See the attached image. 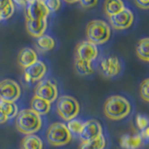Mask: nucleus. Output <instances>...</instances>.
Returning a JSON list of instances; mask_svg holds the SVG:
<instances>
[{
  "mask_svg": "<svg viewBox=\"0 0 149 149\" xmlns=\"http://www.w3.org/2000/svg\"><path fill=\"white\" fill-rule=\"evenodd\" d=\"M134 22L133 12L126 8L122 11L109 18L110 25L116 30H126L132 25Z\"/></svg>",
  "mask_w": 149,
  "mask_h": 149,
  "instance_id": "9b49d317",
  "label": "nucleus"
},
{
  "mask_svg": "<svg viewBox=\"0 0 149 149\" xmlns=\"http://www.w3.org/2000/svg\"><path fill=\"white\" fill-rule=\"evenodd\" d=\"M25 8L26 19L34 21L48 20V17L50 13L43 0H34V1L27 3Z\"/></svg>",
  "mask_w": 149,
  "mask_h": 149,
  "instance_id": "6e6552de",
  "label": "nucleus"
},
{
  "mask_svg": "<svg viewBox=\"0 0 149 149\" xmlns=\"http://www.w3.org/2000/svg\"><path fill=\"white\" fill-rule=\"evenodd\" d=\"M132 104L123 96L113 95L107 98L104 104V113L107 118L111 120H121L130 114Z\"/></svg>",
  "mask_w": 149,
  "mask_h": 149,
  "instance_id": "f257e3e1",
  "label": "nucleus"
},
{
  "mask_svg": "<svg viewBox=\"0 0 149 149\" xmlns=\"http://www.w3.org/2000/svg\"><path fill=\"white\" fill-rule=\"evenodd\" d=\"M143 139L140 133L123 134L119 139V146L122 149H140L143 146Z\"/></svg>",
  "mask_w": 149,
  "mask_h": 149,
  "instance_id": "4468645a",
  "label": "nucleus"
},
{
  "mask_svg": "<svg viewBox=\"0 0 149 149\" xmlns=\"http://www.w3.org/2000/svg\"><path fill=\"white\" fill-rule=\"evenodd\" d=\"M31 110H33L37 115L45 116L49 113L51 108V104L44 99H41L39 97L34 96L31 100Z\"/></svg>",
  "mask_w": 149,
  "mask_h": 149,
  "instance_id": "f3484780",
  "label": "nucleus"
},
{
  "mask_svg": "<svg viewBox=\"0 0 149 149\" xmlns=\"http://www.w3.org/2000/svg\"><path fill=\"white\" fill-rule=\"evenodd\" d=\"M99 0H79L80 5L85 8H94L96 5L98 4Z\"/></svg>",
  "mask_w": 149,
  "mask_h": 149,
  "instance_id": "c756f323",
  "label": "nucleus"
},
{
  "mask_svg": "<svg viewBox=\"0 0 149 149\" xmlns=\"http://www.w3.org/2000/svg\"><path fill=\"white\" fill-rule=\"evenodd\" d=\"M48 71V67L44 62L37 60L36 62L24 69V79L27 83H36L42 80Z\"/></svg>",
  "mask_w": 149,
  "mask_h": 149,
  "instance_id": "ddd939ff",
  "label": "nucleus"
},
{
  "mask_svg": "<svg viewBox=\"0 0 149 149\" xmlns=\"http://www.w3.org/2000/svg\"><path fill=\"white\" fill-rule=\"evenodd\" d=\"M49 12H55L61 8V0H43Z\"/></svg>",
  "mask_w": 149,
  "mask_h": 149,
  "instance_id": "c85d7f7f",
  "label": "nucleus"
},
{
  "mask_svg": "<svg viewBox=\"0 0 149 149\" xmlns=\"http://www.w3.org/2000/svg\"><path fill=\"white\" fill-rule=\"evenodd\" d=\"M14 3H16L18 6H21V7H26L27 6V2L26 0H13Z\"/></svg>",
  "mask_w": 149,
  "mask_h": 149,
  "instance_id": "473e14b6",
  "label": "nucleus"
},
{
  "mask_svg": "<svg viewBox=\"0 0 149 149\" xmlns=\"http://www.w3.org/2000/svg\"><path fill=\"white\" fill-rule=\"evenodd\" d=\"M83 124L84 122L82 120L74 118L72 120L68 121V123L66 124V127L70 132V133L72 134V136L73 135L74 136H79V134H80L82 128H83Z\"/></svg>",
  "mask_w": 149,
  "mask_h": 149,
  "instance_id": "a878e982",
  "label": "nucleus"
},
{
  "mask_svg": "<svg viewBox=\"0 0 149 149\" xmlns=\"http://www.w3.org/2000/svg\"><path fill=\"white\" fill-rule=\"evenodd\" d=\"M56 111L63 120L70 121L76 118L79 114L80 105L74 97L63 95L58 98L57 104H56Z\"/></svg>",
  "mask_w": 149,
  "mask_h": 149,
  "instance_id": "39448f33",
  "label": "nucleus"
},
{
  "mask_svg": "<svg viewBox=\"0 0 149 149\" xmlns=\"http://www.w3.org/2000/svg\"><path fill=\"white\" fill-rule=\"evenodd\" d=\"M102 135V127L96 119H90L84 122L79 139L81 142H90Z\"/></svg>",
  "mask_w": 149,
  "mask_h": 149,
  "instance_id": "f8f14e48",
  "label": "nucleus"
},
{
  "mask_svg": "<svg viewBox=\"0 0 149 149\" xmlns=\"http://www.w3.org/2000/svg\"><path fill=\"white\" fill-rule=\"evenodd\" d=\"M46 136L48 143L55 147L66 146L72 140V134L68 130L66 125L62 122L51 124L48 128Z\"/></svg>",
  "mask_w": 149,
  "mask_h": 149,
  "instance_id": "20e7f679",
  "label": "nucleus"
},
{
  "mask_svg": "<svg viewBox=\"0 0 149 149\" xmlns=\"http://www.w3.org/2000/svg\"><path fill=\"white\" fill-rule=\"evenodd\" d=\"M106 146V140L104 135L90 142H81L78 149H104Z\"/></svg>",
  "mask_w": 149,
  "mask_h": 149,
  "instance_id": "393cba45",
  "label": "nucleus"
},
{
  "mask_svg": "<svg viewBox=\"0 0 149 149\" xmlns=\"http://www.w3.org/2000/svg\"><path fill=\"white\" fill-rule=\"evenodd\" d=\"M32 1H34V0H26V2H27V3H29V2H32Z\"/></svg>",
  "mask_w": 149,
  "mask_h": 149,
  "instance_id": "c9c22d12",
  "label": "nucleus"
},
{
  "mask_svg": "<svg viewBox=\"0 0 149 149\" xmlns=\"http://www.w3.org/2000/svg\"><path fill=\"white\" fill-rule=\"evenodd\" d=\"M100 71L105 77H115L121 72V63L116 56H106L100 62Z\"/></svg>",
  "mask_w": 149,
  "mask_h": 149,
  "instance_id": "1a4fd4ad",
  "label": "nucleus"
},
{
  "mask_svg": "<svg viewBox=\"0 0 149 149\" xmlns=\"http://www.w3.org/2000/svg\"><path fill=\"white\" fill-rule=\"evenodd\" d=\"M63 1L66 2V3H69V4H73V3L79 2V0H63Z\"/></svg>",
  "mask_w": 149,
  "mask_h": 149,
  "instance_id": "f704fd0d",
  "label": "nucleus"
},
{
  "mask_svg": "<svg viewBox=\"0 0 149 149\" xmlns=\"http://www.w3.org/2000/svg\"><path fill=\"white\" fill-rule=\"evenodd\" d=\"M59 91L56 84L49 79L41 80L36 84L35 88V95L41 99L48 101L49 102H53L58 99Z\"/></svg>",
  "mask_w": 149,
  "mask_h": 149,
  "instance_id": "0eeeda50",
  "label": "nucleus"
},
{
  "mask_svg": "<svg viewBox=\"0 0 149 149\" xmlns=\"http://www.w3.org/2000/svg\"><path fill=\"white\" fill-rule=\"evenodd\" d=\"M86 35L88 40L93 44L102 45L110 39L111 27L104 21L93 20L88 23Z\"/></svg>",
  "mask_w": 149,
  "mask_h": 149,
  "instance_id": "7ed1b4c3",
  "label": "nucleus"
},
{
  "mask_svg": "<svg viewBox=\"0 0 149 149\" xmlns=\"http://www.w3.org/2000/svg\"><path fill=\"white\" fill-rule=\"evenodd\" d=\"M136 5L143 9H149V0H134Z\"/></svg>",
  "mask_w": 149,
  "mask_h": 149,
  "instance_id": "7c9ffc66",
  "label": "nucleus"
},
{
  "mask_svg": "<svg viewBox=\"0 0 149 149\" xmlns=\"http://www.w3.org/2000/svg\"><path fill=\"white\" fill-rule=\"evenodd\" d=\"M8 121V118L5 116V115L3 114V112L1 110V107H0V124H4Z\"/></svg>",
  "mask_w": 149,
  "mask_h": 149,
  "instance_id": "72a5a7b5",
  "label": "nucleus"
},
{
  "mask_svg": "<svg viewBox=\"0 0 149 149\" xmlns=\"http://www.w3.org/2000/svg\"><path fill=\"white\" fill-rule=\"evenodd\" d=\"M22 88L20 85L12 79H3L0 81V101L16 102L20 99Z\"/></svg>",
  "mask_w": 149,
  "mask_h": 149,
  "instance_id": "423d86ee",
  "label": "nucleus"
},
{
  "mask_svg": "<svg viewBox=\"0 0 149 149\" xmlns=\"http://www.w3.org/2000/svg\"><path fill=\"white\" fill-rule=\"evenodd\" d=\"M135 121H136V125L138 129H140L141 130H143L144 129L149 127V118H147L146 116L137 115Z\"/></svg>",
  "mask_w": 149,
  "mask_h": 149,
  "instance_id": "cd10ccee",
  "label": "nucleus"
},
{
  "mask_svg": "<svg viewBox=\"0 0 149 149\" xmlns=\"http://www.w3.org/2000/svg\"><path fill=\"white\" fill-rule=\"evenodd\" d=\"M0 107H1L3 114L8 118V120L16 118V116L19 113V107L15 102L0 101Z\"/></svg>",
  "mask_w": 149,
  "mask_h": 149,
  "instance_id": "b1692460",
  "label": "nucleus"
},
{
  "mask_svg": "<svg viewBox=\"0 0 149 149\" xmlns=\"http://www.w3.org/2000/svg\"><path fill=\"white\" fill-rule=\"evenodd\" d=\"M15 11L13 0H0V19L1 21L8 20Z\"/></svg>",
  "mask_w": 149,
  "mask_h": 149,
  "instance_id": "4be33fe9",
  "label": "nucleus"
},
{
  "mask_svg": "<svg viewBox=\"0 0 149 149\" xmlns=\"http://www.w3.org/2000/svg\"><path fill=\"white\" fill-rule=\"evenodd\" d=\"M126 8L123 0H104V10L108 18L116 15Z\"/></svg>",
  "mask_w": 149,
  "mask_h": 149,
  "instance_id": "a211bd4d",
  "label": "nucleus"
},
{
  "mask_svg": "<svg viewBox=\"0 0 149 149\" xmlns=\"http://www.w3.org/2000/svg\"><path fill=\"white\" fill-rule=\"evenodd\" d=\"M0 22H1V19H0Z\"/></svg>",
  "mask_w": 149,
  "mask_h": 149,
  "instance_id": "e433bc0d",
  "label": "nucleus"
},
{
  "mask_svg": "<svg viewBox=\"0 0 149 149\" xmlns=\"http://www.w3.org/2000/svg\"><path fill=\"white\" fill-rule=\"evenodd\" d=\"M21 149H43V142L36 134L25 135L21 141Z\"/></svg>",
  "mask_w": 149,
  "mask_h": 149,
  "instance_id": "6ab92c4d",
  "label": "nucleus"
},
{
  "mask_svg": "<svg viewBox=\"0 0 149 149\" xmlns=\"http://www.w3.org/2000/svg\"><path fill=\"white\" fill-rule=\"evenodd\" d=\"M56 45V42L53 37L48 35H43L39 37H37L36 41V46L37 49L41 52H48L51 50Z\"/></svg>",
  "mask_w": 149,
  "mask_h": 149,
  "instance_id": "aec40b11",
  "label": "nucleus"
},
{
  "mask_svg": "<svg viewBox=\"0 0 149 149\" xmlns=\"http://www.w3.org/2000/svg\"><path fill=\"white\" fill-rule=\"evenodd\" d=\"M15 127L22 134H36L42 127V118L33 110L23 109L16 116Z\"/></svg>",
  "mask_w": 149,
  "mask_h": 149,
  "instance_id": "f03ea898",
  "label": "nucleus"
},
{
  "mask_svg": "<svg viewBox=\"0 0 149 149\" xmlns=\"http://www.w3.org/2000/svg\"><path fill=\"white\" fill-rule=\"evenodd\" d=\"M140 134H141V136L143 139V141H149V127H147L146 129L142 130V132Z\"/></svg>",
  "mask_w": 149,
  "mask_h": 149,
  "instance_id": "2f4dec72",
  "label": "nucleus"
},
{
  "mask_svg": "<svg viewBox=\"0 0 149 149\" xmlns=\"http://www.w3.org/2000/svg\"><path fill=\"white\" fill-rule=\"evenodd\" d=\"M74 70H76L77 74L83 77L90 76L94 72L91 62H88V61L80 59H76V61H74Z\"/></svg>",
  "mask_w": 149,
  "mask_h": 149,
  "instance_id": "412c9836",
  "label": "nucleus"
},
{
  "mask_svg": "<svg viewBox=\"0 0 149 149\" xmlns=\"http://www.w3.org/2000/svg\"><path fill=\"white\" fill-rule=\"evenodd\" d=\"M98 55H99V49H98L97 45L93 44L88 39L79 42L76 48V59L92 63L97 59Z\"/></svg>",
  "mask_w": 149,
  "mask_h": 149,
  "instance_id": "9d476101",
  "label": "nucleus"
},
{
  "mask_svg": "<svg viewBox=\"0 0 149 149\" xmlns=\"http://www.w3.org/2000/svg\"><path fill=\"white\" fill-rule=\"evenodd\" d=\"M136 54L143 62L149 63V37H144L138 42Z\"/></svg>",
  "mask_w": 149,
  "mask_h": 149,
  "instance_id": "5701e85b",
  "label": "nucleus"
},
{
  "mask_svg": "<svg viewBox=\"0 0 149 149\" xmlns=\"http://www.w3.org/2000/svg\"><path fill=\"white\" fill-rule=\"evenodd\" d=\"M47 27H48V20L34 21L26 19V30L28 34L35 38L45 35Z\"/></svg>",
  "mask_w": 149,
  "mask_h": 149,
  "instance_id": "2eb2a0df",
  "label": "nucleus"
},
{
  "mask_svg": "<svg viewBox=\"0 0 149 149\" xmlns=\"http://www.w3.org/2000/svg\"><path fill=\"white\" fill-rule=\"evenodd\" d=\"M140 95L142 99L149 102V78L144 79L140 86Z\"/></svg>",
  "mask_w": 149,
  "mask_h": 149,
  "instance_id": "bb28decb",
  "label": "nucleus"
},
{
  "mask_svg": "<svg viewBox=\"0 0 149 149\" xmlns=\"http://www.w3.org/2000/svg\"><path fill=\"white\" fill-rule=\"evenodd\" d=\"M37 60L38 59H37L36 52L35 49L31 48H23L20 51L18 56V63L20 64V66H22L23 69L34 64Z\"/></svg>",
  "mask_w": 149,
  "mask_h": 149,
  "instance_id": "dca6fc26",
  "label": "nucleus"
}]
</instances>
